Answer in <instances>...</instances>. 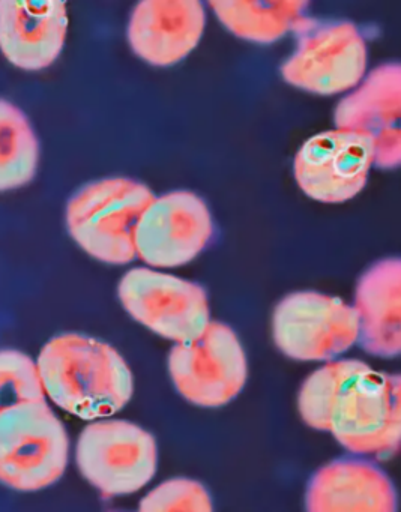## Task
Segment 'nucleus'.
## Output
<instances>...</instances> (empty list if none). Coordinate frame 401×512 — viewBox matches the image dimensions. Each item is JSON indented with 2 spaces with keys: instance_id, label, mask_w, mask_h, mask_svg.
Segmentation results:
<instances>
[{
  "instance_id": "4",
  "label": "nucleus",
  "mask_w": 401,
  "mask_h": 512,
  "mask_svg": "<svg viewBox=\"0 0 401 512\" xmlns=\"http://www.w3.org/2000/svg\"><path fill=\"white\" fill-rule=\"evenodd\" d=\"M298 47L281 67L289 85L317 95L358 86L367 70V44L350 22H317L302 17L292 29Z\"/></svg>"
},
{
  "instance_id": "11",
  "label": "nucleus",
  "mask_w": 401,
  "mask_h": 512,
  "mask_svg": "<svg viewBox=\"0 0 401 512\" xmlns=\"http://www.w3.org/2000/svg\"><path fill=\"white\" fill-rule=\"evenodd\" d=\"M373 161L370 137L337 128L308 139L296 154L293 169L299 188L308 197L343 203L361 193Z\"/></svg>"
},
{
  "instance_id": "7",
  "label": "nucleus",
  "mask_w": 401,
  "mask_h": 512,
  "mask_svg": "<svg viewBox=\"0 0 401 512\" xmlns=\"http://www.w3.org/2000/svg\"><path fill=\"white\" fill-rule=\"evenodd\" d=\"M169 373L185 400L200 407H221L244 389L247 356L230 326L209 322L202 334L173 346Z\"/></svg>"
},
{
  "instance_id": "12",
  "label": "nucleus",
  "mask_w": 401,
  "mask_h": 512,
  "mask_svg": "<svg viewBox=\"0 0 401 512\" xmlns=\"http://www.w3.org/2000/svg\"><path fill=\"white\" fill-rule=\"evenodd\" d=\"M401 68L386 64L368 74L361 86L335 110L338 130L356 131L373 140V166L394 169L401 161Z\"/></svg>"
},
{
  "instance_id": "2",
  "label": "nucleus",
  "mask_w": 401,
  "mask_h": 512,
  "mask_svg": "<svg viewBox=\"0 0 401 512\" xmlns=\"http://www.w3.org/2000/svg\"><path fill=\"white\" fill-rule=\"evenodd\" d=\"M154 193L128 178H107L80 188L67 206L71 238L89 256L109 265L137 259V224Z\"/></svg>"
},
{
  "instance_id": "13",
  "label": "nucleus",
  "mask_w": 401,
  "mask_h": 512,
  "mask_svg": "<svg viewBox=\"0 0 401 512\" xmlns=\"http://www.w3.org/2000/svg\"><path fill=\"white\" fill-rule=\"evenodd\" d=\"M67 31L62 0H0V52L20 70L50 67L64 49Z\"/></svg>"
},
{
  "instance_id": "1",
  "label": "nucleus",
  "mask_w": 401,
  "mask_h": 512,
  "mask_svg": "<svg viewBox=\"0 0 401 512\" xmlns=\"http://www.w3.org/2000/svg\"><path fill=\"white\" fill-rule=\"evenodd\" d=\"M37 368L46 397L85 421L109 418L133 395V374L125 359L88 335L52 338L41 350Z\"/></svg>"
},
{
  "instance_id": "9",
  "label": "nucleus",
  "mask_w": 401,
  "mask_h": 512,
  "mask_svg": "<svg viewBox=\"0 0 401 512\" xmlns=\"http://www.w3.org/2000/svg\"><path fill=\"white\" fill-rule=\"evenodd\" d=\"M118 293L134 320L175 343L197 337L211 322L205 289L175 275L134 268L122 277Z\"/></svg>"
},
{
  "instance_id": "16",
  "label": "nucleus",
  "mask_w": 401,
  "mask_h": 512,
  "mask_svg": "<svg viewBox=\"0 0 401 512\" xmlns=\"http://www.w3.org/2000/svg\"><path fill=\"white\" fill-rule=\"evenodd\" d=\"M355 308L358 341L365 352L379 358H395L401 352V262L385 259L374 263L359 278Z\"/></svg>"
},
{
  "instance_id": "19",
  "label": "nucleus",
  "mask_w": 401,
  "mask_h": 512,
  "mask_svg": "<svg viewBox=\"0 0 401 512\" xmlns=\"http://www.w3.org/2000/svg\"><path fill=\"white\" fill-rule=\"evenodd\" d=\"M365 362L356 359L331 361L314 371L299 392L298 407L305 424L314 430L329 431L332 409L343 389L367 370Z\"/></svg>"
},
{
  "instance_id": "17",
  "label": "nucleus",
  "mask_w": 401,
  "mask_h": 512,
  "mask_svg": "<svg viewBox=\"0 0 401 512\" xmlns=\"http://www.w3.org/2000/svg\"><path fill=\"white\" fill-rule=\"evenodd\" d=\"M212 11L236 37L257 44H272L292 31L304 17L307 2L277 0V2H211Z\"/></svg>"
},
{
  "instance_id": "6",
  "label": "nucleus",
  "mask_w": 401,
  "mask_h": 512,
  "mask_svg": "<svg viewBox=\"0 0 401 512\" xmlns=\"http://www.w3.org/2000/svg\"><path fill=\"white\" fill-rule=\"evenodd\" d=\"M329 431L353 454H395L401 439L400 376L371 368L359 373L338 397Z\"/></svg>"
},
{
  "instance_id": "10",
  "label": "nucleus",
  "mask_w": 401,
  "mask_h": 512,
  "mask_svg": "<svg viewBox=\"0 0 401 512\" xmlns=\"http://www.w3.org/2000/svg\"><path fill=\"white\" fill-rule=\"evenodd\" d=\"M214 236L208 205L191 191L155 197L140 217L137 259L151 268H178L196 259Z\"/></svg>"
},
{
  "instance_id": "8",
  "label": "nucleus",
  "mask_w": 401,
  "mask_h": 512,
  "mask_svg": "<svg viewBox=\"0 0 401 512\" xmlns=\"http://www.w3.org/2000/svg\"><path fill=\"white\" fill-rule=\"evenodd\" d=\"M272 335L295 361H331L358 341V314L334 296L290 293L275 308Z\"/></svg>"
},
{
  "instance_id": "14",
  "label": "nucleus",
  "mask_w": 401,
  "mask_h": 512,
  "mask_svg": "<svg viewBox=\"0 0 401 512\" xmlns=\"http://www.w3.org/2000/svg\"><path fill=\"white\" fill-rule=\"evenodd\" d=\"M206 13L194 0L140 2L128 23V41L139 58L170 67L187 58L205 31Z\"/></svg>"
},
{
  "instance_id": "20",
  "label": "nucleus",
  "mask_w": 401,
  "mask_h": 512,
  "mask_svg": "<svg viewBox=\"0 0 401 512\" xmlns=\"http://www.w3.org/2000/svg\"><path fill=\"white\" fill-rule=\"evenodd\" d=\"M44 398L47 397L37 362L19 350H0V412Z\"/></svg>"
},
{
  "instance_id": "21",
  "label": "nucleus",
  "mask_w": 401,
  "mask_h": 512,
  "mask_svg": "<svg viewBox=\"0 0 401 512\" xmlns=\"http://www.w3.org/2000/svg\"><path fill=\"white\" fill-rule=\"evenodd\" d=\"M139 509L142 512H208L212 511V502L200 482L175 478L149 491Z\"/></svg>"
},
{
  "instance_id": "18",
  "label": "nucleus",
  "mask_w": 401,
  "mask_h": 512,
  "mask_svg": "<svg viewBox=\"0 0 401 512\" xmlns=\"http://www.w3.org/2000/svg\"><path fill=\"white\" fill-rule=\"evenodd\" d=\"M40 143L28 116L0 100V193L25 187L37 175Z\"/></svg>"
},
{
  "instance_id": "15",
  "label": "nucleus",
  "mask_w": 401,
  "mask_h": 512,
  "mask_svg": "<svg viewBox=\"0 0 401 512\" xmlns=\"http://www.w3.org/2000/svg\"><path fill=\"white\" fill-rule=\"evenodd\" d=\"M305 508L310 512H394L397 494L376 464L343 458L314 473Z\"/></svg>"
},
{
  "instance_id": "5",
  "label": "nucleus",
  "mask_w": 401,
  "mask_h": 512,
  "mask_svg": "<svg viewBox=\"0 0 401 512\" xmlns=\"http://www.w3.org/2000/svg\"><path fill=\"white\" fill-rule=\"evenodd\" d=\"M76 463L83 478L104 496L137 493L157 473V442L133 422L97 421L80 434Z\"/></svg>"
},
{
  "instance_id": "3",
  "label": "nucleus",
  "mask_w": 401,
  "mask_h": 512,
  "mask_svg": "<svg viewBox=\"0 0 401 512\" xmlns=\"http://www.w3.org/2000/svg\"><path fill=\"white\" fill-rule=\"evenodd\" d=\"M70 457L65 425L44 400L0 412V482L17 491H38L58 482Z\"/></svg>"
}]
</instances>
